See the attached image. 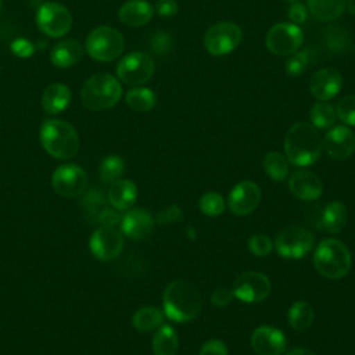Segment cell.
<instances>
[{"label":"cell","instance_id":"obj_1","mask_svg":"<svg viewBox=\"0 0 355 355\" xmlns=\"http://www.w3.org/2000/svg\"><path fill=\"white\" fill-rule=\"evenodd\" d=\"M164 315L176 323L194 320L202 308V297L197 286L186 279L171 282L162 295Z\"/></svg>","mask_w":355,"mask_h":355},{"label":"cell","instance_id":"obj_2","mask_svg":"<svg viewBox=\"0 0 355 355\" xmlns=\"http://www.w3.org/2000/svg\"><path fill=\"white\" fill-rule=\"evenodd\" d=\"M323 140L316 128L306 122L290 126L284 136V155L295 166L313 165L322 155Z\"/></svg>","mask_w":355,"mask_h":355},{"label":"cell","instance_id":"obj_3","mask_svg":"<svg viewBox=\"0 0 355 355\" xmlns=\"http://www.w3.org/2000/svg\"><path fill=\"white\" fill-rule=\"evenodd\" d=\"M313 266L323 277L330 280L343 279L351 270L352 255L343 241L324 239L313 252Z\"/></svg>","mask_w":355,"mask_h":355},{"label":"cell","instance_id":"obj_4","mask_svg":"<svg viewBox=\"0 0 355 355\" xmlns=\"http://www.w3.org/2000/svg\"><path fill=\"white\" fill-rule=\"evenodd\" d=\"M39 136L42 147L54 158L69 159L79 150V136L75 128L65 121H44Z\"/></svg>","mask_w":355,"mask_h":355},{"label":"cell","instance_id":"obj_5","mask_svg":"<svg viewBox=\"0 0 355 355\" xmlns=\"http://www.w3.org/2000/svg\"><path fill=\"white\" fill-rule=\"evenodd\" d=\"M122 96V87L116 78L110 73L90 76L80 92L83 105L90 111H104L114 107Z\"/></svg>","mask_w":355,"mask_h":355},{"label":"cell","instance_id":"obj_6","mask_svg":"<svg viewBox=\"0 0 355 355\" xmlns=\"http://www.w3.org/2000/svg\"><path fill=\"white\" fill-rule=\"evenodd\" d=\"M125 47L123 36L111 26H98L86 37V51L101 62H110L118 58Z\"/></svg>","mask_w":355,"mask_h":355},{"label":"cell","instance_id":"obj_7","mask_svg":"<svg viewBox=\"0 0 355 355\" xmlns=\"http://www.w3.org/2000/svg\"><path fill=\"white\" fill-rule=\"evenodd\" d=\"M241 37L243 33L239 25L222 21L208 28L204 35V46L211 55L222 57L236 50Z\"/></svg>","mask_w":355,"mask_h":355},{"label":"cell","instance_id":"obj_8","mask_svg":"<svg viewBox=\"0 0 355 355\" xmlns=\"http://www.w3.org/2000/svg\"><path fill=\"white\" fill-rule=\"evenodd\" d=\"M313 234L301 226H290L283 229L275 240L277 254L287 259H298L305 257L313 248Z\"/></svg>","mask_w":355,"mask_h":355},{"label":"cell","instance_id":"obj_9","mask_svg":"<svg viewBox=\"0 0 355 355\" xmlns=\"http://www.w3.org/2000/svg\"><path fill=\"white\" fill-rule=\"evenodd\" d=\"M304 42L301 28L293 22L275 24L266 33L265 44L275 55H291Z\"/></svg>","mask_w":355,"mask_h":355},{"label":"cell","instance_id":"obj_10","mask_svg":"<svg viewBox=\"0 0 355 355\" xmlns=\"http://www.w3.org/2000/svg\"><path fill=\"white\" fill-rule=\"evenodd\" d=\"M36 24L44 35L50 37H62L71 31L72 15L62 4L49 1L37 10Z\"/></svg>","mask_w":355,"mask_h":355},{"label":"cell","instance_id":"obj_11","mask_svg":"<svg viewBox=\"0 0 355 355\" xmlns=\"http://www.w3.org/2000/svg\"><path fill=\"white\" fill-rule=\"evenodd\" d=\"M155 65L153 58L141 51L126 54L116 67L118 78L130 86H139L148 82L154 73Z\"/></svg>","mask_w":355,"mask_h":355},{"label":"cell","instance_id":"obj_12","mask_svg":"<svg viewBox=\"0 0 355 355\" xmlns=\"http://www.w3.org/2000/svg\"><path fill=\"white\" fill-rule=\"evenodd\" d=\"M232 291L233 295L240 301L255 304L268 298L272 291V283L266 275L250 270L239 275L234 279Z\"/></svg>","mask_w":355,"mask_h":355},{"label":"cell","instance_id":"obj_13","mask_svg":"<svg viewBox=\"0 0 355 355\" xmlns=\"http://www.w3.org/2000/svg\"><path fill=\"white\" fill-rule=\"evenodd\" d=\"M51 186L54 191L62 197H76L85 191L87 175L79 165L65 164L53 172Z\"/></svg>","mask_w":355,"mask_h":355},{"label":"cell","instance_id":"obj_14","mask_svg":"<svg viewBox=\"0 0 355 355\" xmlns=\"http://www.w3.org/2000/svg\"><path fill=\"white\" fill-rule=\"evenodd\" d=\"M90 251L100 261H112L123 250V237L115 227L101 226L90 237Z\"/></svg>","mask_w":355,"mask_h":355},{"label":"cell","instance_id":"obj_15","mask_svg":"<svg viewBox=\"0 0 355 355\" xmlns=\"http://www.w3.org/2000/svg\"><path fill=\"white\" fill-rule=\"evenodd\" d=\"M261 198V189L255 182L241 180L230 190L227 207L234 215L245 216L259 205Z\"/></svg>","mask_w":355,"mask_h":355},{"label":"cell","instance_id":"obj_16","mask_svg":"<svg viewBox=\"0 0 355 355\" xmlns=\"http://www.w3.org/2000/svg\"><path fill=\"white\" fill-rule=\"evenodd\" d=\"M323 147L330 158L344 161L355 153V135L345 125L333 126L323 137Z\"/></svg>","mask_w":355,"mask_h":355},{"label":"cell","instance_id":"obj_17","mask_svg":"<svg viewBox=\"0 0 355 355\" xmlns=\"http://www.w3.org/2000/svg\"><path fill=\"white\" fill-rule=\"evenodd\" d=\"M251 348L257 355H283L286 352V336L273 326L257 327L250 338Z\"/></svg>","mask_w":355,"mask_h":355},{"label":"cell","instance_id":"obj_18","mask_svg":"<svg viewBox=\"0 0 355 355\" xmlns=\"http://www.w3.org/2000/svg\"><path fill=\"white\" fill-rule=\"evenodd\" d=\"M343 86L341 73L336 68H322L316 71L309 82L312 96L319 101H329L334 98Z\"/></svg>","mask_w":355,"mask_h":355},{"label":"cell","instance_id":"obj_19","mask_svg":"<svg viewBox=\"0 0 355 355\" xmlns=\"http://www.w3.org/2000/svg\"><path fill=\"white\" fill-rule=\"evenodd\" d=\"M291 194L302 201H313L320 197L323 186L320 178L308 169L295 171L288 179Z\"/></svg>","mask_w":355,"mask_h":355},{"label":"cell","instance_id":"obj_20","mask_svg":"<svg viewBox=\"0 0 355 355\" xmlns=\"http://www.w3.org/2000/svg\"><path fill=\"white\" fill-rule=\"evenodd\" d=\"M155 220L144 209H130L128 211L121 220L122 232L132 240H144L147 239L154 229Z\"/></svg>","mask_w":355,"mask_h":355},{"label":"cell","instance_id":"obj_21","mask_svg":"<svg viewBox=\"0 0 355 355\" xmlns=\"http://www.w3.org/2000/svg\"><path fill=\"white\" fill-rule=\"evenodd\" d=\"M153 15H154V8L146 0H128L121 6L118 11L119 19L125 25L135 26V28L143 26L147 22H150Z\"/></svg>","mask_w":355,"mask_h":355},{"label":"cell","instance_id":"obj_22","mask_svg":"<svg viewBox=\"0 0 355 355\" xmlns=\"http://www.w3.org/2000/svg\"><path fill=\"white\" fill-rule=\"evenodd\" d=\"M82 55H83L82 44L75 39H65L58 42L51 49L50 60L58 68H69L78 64Z\"/></svg>","mask_w":355,"mask_h":355},{"label":"cell","instance_id":"obj_23","mask_svg":"<svg viewBox=\"0 0 355 355\" xmlns=\"http://www.w3.org/2000/svg\"><path fill=\"white\" fill-rule=\"evenodd\" d=\"M137 198V187L132 180L118 179L108 189V201L118 211L129 209Z\"/></svg>","mask_w":355,"mask_h":355},{"label":"cell","instance_id":"obj_24","mask_svg":"<svg viewBox=\"0 0 355 355\" xmlns=\"http://www.w3.org/2000/svg\"><path fill=\"white\" fill-rule=\"evenodd\" d=\"M71 101L69 87L64 83H51L42 96V107L47 114L62 112Z\"/></svg>","mask_w":355,"mask_h":355},{"label":"cell","instance_id":"obj_25","mask_svg":"<svg viewBox=\"0 0 355 355\" xmlns=\"http://www.w3.org/2000/svg\"><path fill=\"white\" fill-rule=\"evenodd\" d=\"M306 7L312 17L318 21L331 22L344 14L347 0H308Z\"/></svg>","mask_w":355,"mask_h":355},{"label":"cell","instance_id":"obj_26","mask_svg":"<svg viewBox=\"0 0 355 355\" xmlns=\"http://www.w3.org/2000/svg\"><path fill=\"white\" fill-rule=\"evenodd\" d=\"M348 220V211L344 202L331 201L322 212V226L331 234L340 233Z\"/></svg>","mask_w":355,"mask_h":355},{"label":"cell","instance_id":"obj_27","mask_svg":"<svg viewBox=\"0 0 355 355\" xmlns=\"http://www.w3.org/2000/svg\"><path fill=\"white\" fill-rule=\"evenodd\" d=\"M154 355H176L179 348V337L176 330L169 324H161L153 337Z\"/></svg>","mask_w":355,"mask_h":355},{"label":"cell","instance_id":"obj_28","mask_svg":"<svg viewBox=\"0 0 355 355\" xmlns=\"http://www.w3.org/2000/svg\"><path fill=\"white\" fill-rule=\"evenodd\" d=\"M287 319L295 331H306L313 323L315 311L309 302L295 301L288 309Z\"/></svg>","mask_w":355,"mask_h":355},{"label":"cell","instance_id":"obj_29","mask_svg":"<svg viewBox=\"0 0 355 355\" xmlns=\"http://www.w3.org/2000/svg\"><path fill=\"white\" fill-rule=\"evenodd\" d=\"M164 323V312L155 306H143L132 318V324L139 331H154Z\"/></svg>","mask_w":355,"mask_h":355},{"label":"cell","instance_id":"obj_30","mask_svg":"<svg viewBox=\"0 0 355 355\" xmlns=\"http://www.w3.org/2000/svg\"><path fill=\"white\" fill-rule=\"evenodd\" d=\"M263 171L265 173L276 180V182H282L287 178L288 175V168H290V162L287 159V157L280 153V151H270L265 155L263 158Z\"/></svg>","mask_w":355,"mask_h":355},{"label":"cell","instance_id":"obj_31","mask_svg":"<svg viewBox=\"0 0 355 355\" xmlns=\"http://www.w3.org/2000/svg\"><path fill=\"white\" fill-rule=\"evenodd\" d=\"M157 103L155 93L148 87H133L126 94V104L137 112H148Z\"/></svg>","mask_w":355,"mask_h":355},{"label":"cell","instance_id":"obj_32","mask_svg":"<svg viewBox=\"0 0 355 355\" xmlns=\"http://www.w3.org/2000/svg\"><path fill=\"white\" fill-rule=\"evenodd\" d=\"M309 118L313 128L329 129L334 125L337 119L336 108L327 101H318L312 105L309 111Z\"/></svg>","mask_w":355,"mask_h":355},{"label":"cell","instance_id":"obj_33","mask_svg":"<svg viewBox=\"0 0 355 355\" xmlns=\"http://www.w3.org/2000/svg\"><path fill=\"white\" fill-rule=\"evenodd\" d=\"M125 171V162L119 155H108L100 164V179L104 183H114L121 179Z\"/></svg>","mask_w":355,"mask_h":355},{"label":"cell","instance_id":"obj_34","mask_svg":"<svg viewBox=\"0 0 355 355\" xmlns=\"http://www.w3.org/2000/svg\"><path fill=\"white\" fill-rule=\"evenodd\" d=\"M200 211L207 216H219L225 212L226 201L223 196L218 191H207L201 196L198 201Z\"/></svg>","mask_w":355,"mask_h":355},{"label":"cell","instance_id":"obj_35","mask_svg":"<svg viewBox=\"0 0 355 355\" xmlns=\"http://www.w3.org/2000/svg\"><path fill=\"white\" fill-rule=\"evenodd\" d=\"M324 42L331 51H344L351 44L349 32L341 26H333L326 31Z\"/></svg>","mask_w":355,"mask_h":355},{"label":"cell","instance_id":"obj_36","mask_svg":"<svg viewBox=\"0 0 355 355\" xmlns=\"http://www.w3.org/2000/svg\"><path fill=\"white\" fill-rule=\"evenodd\" d=\"M312 60V53L309 49L295 51L293 53L288 60L286 61V71L291 76H300L305 72L308 65L311 64Z\"/></svg>","mask_w":355,"mask_h":355},{"label":"cell","instance_id":"obj_37","mask_svg":"<svg viewBox=\"0 0 355 355\" xmlns=\"http://www.w3.org/2000/svg\"><path fill=\"white\" fill-rule=\"evenodd\" d=\"M336 114L345 126H355V96L343 97L336 105Z\"/></svg>","mask_w":355,"mask_h":355},{"label":"cell","instance_id":"obj_38","mask_svg":"<svg viewBox=\"0 0 355 355\" xmlns=\"http://www.w3.org/2000/svg\"><path fill=\"white\" fill-rule=\"evenodd\" d=\"M150 49L157 55H165L173 49V37L169 32H155L150 39Z\"/></svg>","mask_w":355,"mask_h":355},{"label":"cell","instance_id":"obj_39","mask_svg":"<svg viewBox=\"0 0 355 355\" xmlns=\"http://www.w3.org/2000/svg\"><path fill=\"white\" fill-rule=\"evenodd\" d=\"M103 205H104V198L98 191H90L82 200V208L85 211V215L90 220H93V216H94V222H97V215L103 209Z\"/></svg>","mask_w":355,"mask_h":355},{"label":"cell","instance_id":"obj_40","mask_svg":"<svg viewBox=\"0 0 355 355\" xmlns=\"http://www.w3.org/2000/svg\"><path fill=\"white\" fill-rule=\"evenodd\" d=\"M248 248L257 257H266L272 252L273 243L269 236L257 233V234L251 236V239L248 240Z\"/></svg>","mask_w":355,"mask_h":355},{"label":"cell","instance_id":"obj_41","mask_svg":"<svg viewBox=\"0 0 355 355\" xmlns=\"http://www.w3.org/2000/svg\"><path fill=\"white\" fill-rule=\"evenodd\" d=\"M183 218V211L179 205L172 204L169 207H166L165 209H162L161 212H158L155 222L158 225H171V223H176L179 220H182Z\"/></svg>","mask_w":355,"mask_h":355},{"label":"cell","instance_id":"obj_42","mask_svg":"<svg viewBox=\"0 0 355 355\" xmlns=\"http://www.w3.org/2000/svg\"><path fill=\"white\" fill-rule=\"evenodd\" d=\"M11 51L19 58H29L35 53V46L25 37H18L11 43Z\"/></svg>","mask_w":355,"mask_h":355},{"label":"cell","instance_id":"obj_43","mask_svg":"<svg viewBox=\"0 0 355 355\" xmlns=\"http://www.w3.org/2000/svg\"><path fill=\"white\" fill-rule=\"evenodd\" d=\"M122 220V215L118 212V209H112V208H103L98 215H97V222L101 226H108V227H114L115 225L121 223Z\"/></svg>","mask_w":355,"mask_h":355},{"label":"cell","instance_id":"obj_44","mask_svg":"<svg viewBox=\"0 0 355 355\" xmlns=\"http://www.w3.org/2000/svg\"><path fill=\"white\" fill-rule=\"evenodd\" d=\"M308 7L301 3V1H295V3H291L290 8H288V19L290 22L298 25V24H304L308 18Z\"/></svg>","mask_w":355,"mask_h":355},{"label":"cell","instance_id":"obj_45","mask_svg":"<svg viewBox=\"0 0 355 355\" xmlns=\"http://www.w3.org/2000/svg\"><path fill=\"white\" fill-rule=\"evenodd\" d=\"M200 355H229V351L227 345L223 341L212 338L202 344Z\"/></svg>","mask_w":355,"mask_h":355},{"label":"cell","instance_id":"obj_46","mask_svg":"<svg viewBox=\"0 0 355 355\" xmlns=\"http://www.w3.org/2000/svg\"><path fill=\"white\" fill-rule=\"evenodd\" d=\"M233 298L234 295L232 288H225V287H219L211 294V302L219 308L227 306L233 301Z\"/></svg>","mask_w":355,"mask_h":355},{"label":"cell","instance_id":"obj_47","mask_svg":"<svg viewBox=\"0 0 355 355\" xmlns=\"http://www.w3.org/2000/svg\"><path fill=\"white\" fill-rule=\"evenodd\" d=\"M179 6L175 0H159L155 6V11L161 17H172L178 12Z\"/></svg>","mask_w":355,"mask_h":355},{"label":"cell","instance_id":"obj_48","mask_svg":"<svg viewBox=\"0 0 355 355\" xmlns=\"http://www.w3.org/2000/svg\"><path fill=\"white\" fill-rule=\"evenodd\" d=\"M283 355H316V354L309 349H305V348H294L288 352H284Z\"/></svg>","mask_w":355,"mask_h":355},{"label":"cell","instance_id":"obj_49","mask_svg":"<svg viewBox=\"0 0 355 355\" xmlns=\"http://www.w3.org/2000/svg\"><path fill=\"white\" fill-rule=\"evenodd\" d=\"M347 8H348L349 14L355 15V0H347Z\"/></svg>","mask_w":355,"mask_h":355},{"label":"cell","instance_id":"obj_50","mask_svg":"<svg viewBox=\"0 0 355 355\" xmlns=\"http://www.w3.org/2000/svg\"><path fill=\"white\" fill-rule=\"evenodd\" d=\"M287 1H290V3H295V1H298V0H287Z\"/></svg>","mask_w":355,"mask_h":355},{"label":"cell","instance_id":"obj_51","mask_svg":"<svg viewBox=\"0 0 355 355\" xmlns=\"http://www.w3.org/2000/svg\"><path fill=\"white\" fill-rule=\"evenodd\" d=\"M0 8H1V0H0Z\"/></svg>","mask_w":355,"mask_h":355}]
</instances>
